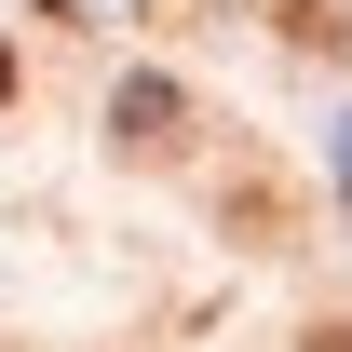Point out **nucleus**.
<instances>
[{
    "label": "nucleus",
    "mask_w": 352,
    "mask_h": 352,
    "mask_svg": "<svg viewBox=\"0 0 352 352\" xmlns=\"http://www.w3.org/2000/svg\"><path fill=\"white\" fill-rule=\"evenodd\" d=\"M217 217L244 230V244H271V258L298 244V204H285V176H271L258 149H230V176H217Z\"/></svg>",
    "instance_id": "1"
},
{
    "label": "nucleus",
    "mask_w": 352,
    "mask_h": 352,
    "mask_svg": "<svg viewBox=\"0 0 352 352\" xmlns=\"http://www.w3.org/2000/svg\"><path fill=\"white\" fill-rule=\"evenodd\" d=\"M176 122H190V95H176V82H122V95H109V135H122L135 163H163Z\"/></svg>",
    "instance_id": "2"
},
{
    "label": "nucleus",
    "mask_w": 352,
    "mask_h": 352,
    "mask_svg": "<svg viewBox=\"0 0 352 352\" xmlns=\"http://www.w3.org/2000/svg\"><path fill=\"white\" fill-rule=\"evenodd\" d=\"M0 95H14V41H0Z\"/></svg>",
    "instance_id": "3"
}]
</instances>
